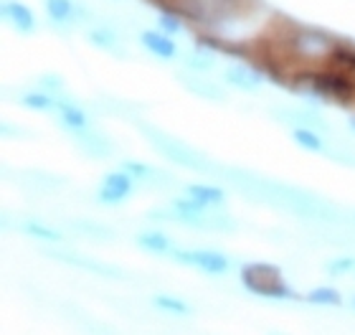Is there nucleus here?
I'll return each instance as SVG.
<instances>
[{
    "label": "nucleus",
    "instance_id": "obj_1",
    "mask_svg": "<svg viewBox=\"0 0 355 335\" xmlns=\"http://www.w3.org/2000/svg\"><path fill=\"white\" fill-rule=\"evenodd\" d=\"M135 125H137V130L148 137L153 150L160 153L165 160H171L173 165H180V168L193 171V173H203V175H218V168H221V165H216L214 160H208L200 150L191 148L188 142L178 140L175 135L165 132V130L150 125V122H142V119H135Z\"/></svg>",
    "mask_w": 355,
    "mask_h": 335
},
{
    "label": "nucleus",
    "instance_id": "obj_2",
    "mask_svg": "<svg viewBox=\"0 0 355 335\" xmlns=\"http://www.w3.org/2000/svg\"><path fill=\"white\" fill-rule=\"evenodd\" d=\"M241 282L249 292L254 295H261V298L269 300H282V298H292V290H289L284 280L279 275V267L274 264H246L241 269Z\"/></svg>",
    "mask_w": 355,
    "mask_h": 335
},
{
    "label": "nucleus",
    "instance_id": "obj_3",
    "mask_svg": "<svg viewBox=\"0 0 355 335\" xmlns=\"http://www.w3.org/2000/svg\"><path fill=\"white\" fill-rule=\"evenodd\" d=\"M44 10L53 28L64 33L84 23H94V10L82 0H44Z\"/></svg>",
    "mask_w": 355,
    "mask_h": 335
},
{
    "label": "nucleus",
    "instance_id": "obj_4",
    "mask_svg": "<svg viewBox=\"0 0 355 335\" xmlns=\"http://www.w3.org/2000/svg\"><path fill=\"white\" fill-rule=\"evenodd\" d=\"M87 41L99 51L110 53L114 59H127L130 51H127L125 41L127 38L117 31V26L112 23V18H102V21H94L87 28Z\"/></svg>",
    "mask_w": 355,
    "mask_h": 335
},
{
    "label": "nucleus",
    "instance_id": "obj_5",
    "mask_svg": "<svg viewBox=\"0 0 355 335\" xmlns=\"http://www.w3.org/2000/svg\"><path fill=\"white\" fill-rule=\"evenodd\" d=\"M171 259L178 264H185V267L200 269L206 275H226L229 272V259L214 249H173Z\"/></svg>",
    "mask_w": 355,
    "mask_h": 335
},
{
    "label": "nucleus",
    "instance_id": "obj_6",
    "mask_svg": "<svg viewBox=\"0 0 355 335\" xmlns=\"http://www.w3.org/2000/svg\"><path fill=\"white\" fill-rule=\"evenodd\" d=\"M277 122H284V125H289L292 130H297V127H307V130H315V132L320 135H327L333 127L327 125V119L320 114L315 107H272V112H269Z\"/></svg>",
    "mask_w": 355,
    "mask_h": 335
},
{
    "label": "nucleus",
    "instance_id": "obj_7",
    "mask_svg": "<svg viewBox=\"0 0 355 335\" xmlns=\"http://www.w3.org/2000/svg\"><path fill=\"white\" fill-rule=\"evenodd\" d=\"M137 180L130 175L127 171H112L102 178V186L96 191V203L102 206H117L132 194Z\"/></svg>",
    "mask_w": 355,
    "mask_h": 335
},
{
    "label": "nucleus",
    "instance_id": "obj_8",
    "mask_svg": "<svg viewBox=\"0 0 355 335\" xmlns=\"http://www.w3.org/2000/svg\"><path fill=\"white\" fill-rule=\"evenodd\" d=\"M51 259L56 261H64L69 267H76V269H84L89 275H99V277H107V280H125V272L119 267H112V264H104V261H96L92 257H84V254H76V252H64V249H51V252H46Z\"/></svg>",
    "mask_w": 355,
    "mask_h": 335
},
{
    "label": "nucleus",
    "instance_id": "obj_9",
    "mask_svg": "<svg viewBox=\"0 0 355 335\" xmlns=\"http://www.w3.org/2000/svg\"><path fill=\"white\" fill-rule=\"evenodd\" d=\"M175 79L185 92H191L193 97L203 99V102H214V105H218V102H226V89H223L221 84H216V82H211V79H206L203 74H193V71H185V69H180V71L175 74Z\"/></svg>",
    "mask_w": 355,
    "mask_h": 335
},
{
    "label": "nucleus",
    "instance_id": "obj_10",
    "mask_svg": "<svg viewBox=\"0 0 355 335\" xmlns=\"http://www.w3.org/2000/svg\"><path fill=\"white\" fill-rule=\"evenodd\" d=\"M223 82L229 84L231 89H239V92H244V94H257V92L261 89V84H264V74H261L257 67H252V64L236 61V64L226 67Z\"/></svg>",
    "mask_w": 355,
    "mask_h": 335
},
{
    "label": "nucleus",
    "instance_id": "obj_11",
    "mask_svg": "<svg viewBox=\"0 0 355 335\" xmlns=\"http://www.w3.org/2000/svg\"><path fill=\"white\" fill-rule=\"evenodd\" d=\"M0 13H3V21H6L15 33L31 36V33L38 28L36 13H33L23 0H3V3H0Z\"/></svg>",
    "mask_w": 355,
    "mask_h": 335
},
{
    "label": "nucleus",
    "instance_id": "obj_12",
    "mask_svg": "<svg viewBox=\"0 0 355 335\" xmlns=\"http://www.w3.org/2000/svg\"><path fill=\"white\" fill-rule=\"evenodd\" d=\"M74 137V145L82 150L84 155L92 157V160H107V157L114 155V142L96 127H89L84 132L71 135Z\"/></svg>",
    "mask_w": 355,
    "mask_h": 335
},
{
    "label": "nucleus",
    "instance_id": "obj_13",
    "mask_svg": "<svg viewBox=\"0 0 355 335\" xmlns=\"http://www.w3.org/2000/svg\"><path fill=\"white\" fill-rule=\"evenodd\" d=\"M140 46L150 56H155L160 61H175L180 56L175 38L163 33L160 28H142L140 31Z\"/></svg>",
    "mask_w": 355,
    "mask_h": 335
},
{
    "label": "nucleus",
    "instance_id": "obj_14",
    "mask_svg": "<svg viewBox=\"0 0 355 335\" xmlns=\"http://www.w3.org/2000/svg\"><path fill=\"white\" fill-rule=\"evenodd\" d=\"M122 171L130 173V175L137 180V186H150L153 191L175 186V178H173L171 173L160 171L157 165L140 163V160H125V163H122Z\"/></svg>",
    "mask_w": 355,
    "mask_h": 335
},
{
    "label": "nucleus",
    "instance_id": "obj_15",
    "mask_svg": "<svg viewBox=\"0 0 355 335\" xmlns=\"http://www.w3.org/2000/svg\"><path fill=\"white\" fill-rule=\"evenodd\" d=\"M15 180L21 183V188L31 191V194L36 196H51L56 194L64 183V178L59 175H51V173L46 171H18L15 173Z\"/></svg>",
    "mask_w": 355,
    "mask_h": 335
},
{
    "label": "nucleus",
    "instance_id": "obj_16",
    "mask_svg": "<svg viewBox=\"0 0 355 335\" xmlns=\"http://www.w3.org/2000/svg\"><path fill=\"white\" fill-rule=\"evenodd\" d=\"M56 114H59L61 127H64L67 132H71V135L84 132V130H89V127H92V125H89L87 112L76 105L69 94H67V97H56Z\"/></svg>",
    "mask_w": 355,
    "mask_h": 335
},
{
    "label": "nucleus",
    "instance_id": "obj_17",
    "mask_svg": "<svg viewBox=\"0 0 355 335\" xmlns=\"http://www.w3.org/2000/svg\"><path fill=\"white\" fill-rule=\"evenodd\" d=\"M216 49H211V46L200 44V41H196V46H193L191 51L183 53V69L185 71H193V74H211L216 69Z\"/></svg>",
    "mask_w": 355,
    "mask_h": 335
},
{
    "label": "nucleus",
    "instance_id": "obj_18",
    "mask_svg": "<svg viewBox=\"0 0 355 335\" xmlns=\"http://www.w3.org/2000/svg\"><path fill=\"white\" fill-rule=\"evenodd\" d=\"M10 229H18L21 234H26V237L41 239V241H49V244H59L61 239H64V234H61L56 226H49V223H41V221H31V218H26V221H13Z\"/></svg>",
    "mask_w": 355,
    "mask_h": 335
},
{
    "label": "nucleus",
    "instance_id": "obj_19",
    "mask_svg": "<svg viewBox=\"0 0 355 335\" xmlns=\"http://www.w3.org/2000/svg\"><path fill=\"white\" fill-rule=\"evenodd\" d=\"M135 241H137V246H140L142 252L157 254V257H171L173 249H175L171 239L165 237L163 231H157V229L142 231V234L137 239H135Z\"/></svg>",
    "mask_w": 355,
    "mask_h": 335
},
{
    "label": "nucleus",
    "instance_id": "obj_20",
    "mask_svg": "<svg viewBox=\"0 0 355 335\" xmlns=\"http://www.w3.org/2000/svg\"><path fill=\"white\" fill-rule=\"evenodd\" d=\"M71 231L84 239H94V241H112V239L117 237L107 223L89 221V218H74L71 221Z\"/></svg>",
    "mask_w": 355,
    "mask_h": 335
},
{
    "label": "nucleus",
    "instance_id": "obj_21",
    "mask_svg": "<svg viewBox=\"0 0 355 335\" xmlns=\"http://www.w3.org/2000/svg\"><path fill=\"white\" fill-rule=\"evenodd\" d=\"M185 194L193 196V198H198L203 201L206 206H221L226 201V191L221 186H216V183H191V186H185Z\"/></svg>",
    "mask_w": 355,
    "mask_h": 335
},
{
    "label": "nucleus",
    "instance_id": "obj_22",
    "mask_svg": "<svg viewBox=\"0 0 355 335\" xmlns=\"http://www.w3.org/2000/svg\"><path fill=\"white\" fill-rule=\"evenodd\" d=\"M155 28H160L163 33H168V36H180L185 31V18L180 13H178L175 8H163L160 13L155 15Z\"/></svg>",
    "mask_w": 355,
    "mask_h": 335
},
{
    "label": "nucleus",
    "instance_id": "obj_23",
    "mask_svg": "<svg viewBox=\"0 0 355 335\" xmlns=\"http://www.w3.org/2000/svg\"><path fill=\"white\" fill-rule=\"evenodd\" d=\"M292 140L302 150H307V153H327V145H325V140H322V135L315 132V130H307V127L292 130Z\"/></svg>",
    "mask_w": 355,
    "mask_h": 335
},
{
    "label": "nucleus",
    "instance_id": "obj_24",
    "mask_svg": "<svg viewBox=\"0 0 355 335\" xmlns=\"http://www.w3.org/2000/svg\"><path fill=\"white\" fill-rule=\"evenodd\" d=\"M21 105L26 110H33V112H56V97L51 94H46V92H26L21 97Z\"/></svg>",
    "mask_w": 355,
    "mask_h": 335
},
{
    "label": "nucleus",
    "instance_id": "obj_25",
    "mask_svg": "<svg viewBox=\"0 0 355 335\" xmlns=\"http://www.w3.org/2000/svg\"><path fill=\"white\" fill-rule=\"evenodd\" d=\"M38 89L51 94V97H67V84L59 74H41L38 76Z\"/></svg>",
    "mask_w": 355,
    "mask_h": 335
},
{
    "label": "nucleus",
    "instance_id": "obj_26",
    "mask_svg": "<svg viewBox=\"0 0 355 335\" xmlns=\"http://www.w3.org/2000/svg\"><path fill=\"white\" fill-rule=\"evenodd\" d=\"M153 305L171 315H191V307L185 305L183 300L173 298V295H155V298H153Z\"/></svg>",
    "mask_w": 355,
    "mask_h": 335
},
{
    "label": "nucleus",
    "instance_id": "obj_27",
    "mask_svg": "<svg viewBox=\"0 0 355 335\" xmlns=\"http://www.w3.org/2000/svg\"><path fill=\"white\" fill-rule=\"evenodd\" d=\"M307 302H312V305H340V295L333 290V287H318V290H312L310 295H307Z\"/></svg>",
    "mask_w": 355,
    "mask_h": 335
},
{
    "label": "nucleus",
    "instance_id": "obj_28",
    "mask_svg": "<svg viewBox=\"0 0 355 335\" xmlns=\"http://www.w3.org/2000/svg\"><path fill=\"white\" fill-rule=\"evenodd\" d=\"M325 272L330 277H345L355 272V257H335L325 264Z\"/></svg>",
    "mask_w": 355,
    "mask_h": 335
},
{
    "label": "nucleus",
    "instance_id": "obj_29",
    "mask_svg": "<svg viewBox=\"0 0 355 335\" xmlns=\"http://www.w3.org/2000/svg\"><path fill=\"white\" fill-rule=\"evenodd\" d=\"M330 160H335V163L340 165H348V168H355V153H350V150H340V148H327L325 153Z\"/></svg>",
    "mask_w": 355,
    "mask_h": 335
},
{
    "label": "nucleus",
    "instance_id": "obj_30",
    "mask_svg": "<svg viewBox=\"0 0 355 335\" xmlns=\"http://www.w3.org/2000/svg\"><path fill=\"white\" fill-rule=\"evenodd\" d=\"M348 125H350V132H353V135H355V114H353V117H350V119H348Z\"/></svg>",
    "mask_w": 355,
    "mask_h": 335
},
{
    "label": "nucleus",
    "instance_id": "obj_31",
    "mask_svg": "<svg viewBox=\"0 0 355 335\" xmlns=\"http://www.w3.org/2000/svg\"><path fill=\"white\" fill-rule=\"evenodd\" d=\"M350 218H353V221H355V214H353V216H350Z\"/></svg>",
    "mask_w": 355,
    "mask_h": 335
}]
</instances>
